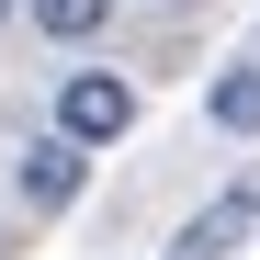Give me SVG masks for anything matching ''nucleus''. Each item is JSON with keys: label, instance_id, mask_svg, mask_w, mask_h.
Segmentation results:
<instances>
[{"label": "nucleus", "instance_id": "0eeeda50", "mask_svg": "<svg viewBox=\"0 0 260 260\" xmlns=\"http://www.w3.org/2000/svg\"><path fill=\"white\" fill-rule=\"evenodd\" d=\"M0 249H12V238H0Z\"/></svg>", "mask_w": 260, "mask_h": 260}, {"label": "nucleus", "instance_id": "20e7f679", "mask_svg": "<svg viewBox=\"0 0 260 260\" xmlns=\"http://www.w3.org/2000/svg\"><path fill=\"white\" fill-rule=\"evenodd\" d=\"M204 113H215V136H260V57H249V68H215Z\"/></svg>", "mask_w": 260, "mask_h": 260}, {"label": "nucleus", "instance_id": "39448f33", "mask_svg": "<svg viewBox=\"0 0 260 260\" xmlns=\"http://www.w3.org/2000/svg\"><path fill=\"white\" fill-rule=\"evenodd\" d=\"M23 23L46 34V46H91V34L113 23V0H23Z\"/></svg>", "mask_w": 260, "mask_h": 260}, {"label": "nucleus", "instance_id": "7ed1b4c3", "mask_svg": "<svg viewBox=\"0 0 260 260\" xmlns=\"http://www.w3.org/2000/svg\"><path fill=\"white\" fill-rule=\"evenodd\" d=\"M249 226H260V181H238V192H215V204L192 215V226L170 238V260H226V249H238Z\"/></svg>", "mask_w": 260, "mask_h": 260}, {"label": "nucleus", "instance_id": "f257e3e1", "mask_svg": "<svg viewBox=\"0 0 260 260\" xmlns=\"http://www.w3.org/2000/svg\"><path fill=\"white\" fill-rule=\"evenodd\" d=\"M57 136H79V147L136 136V79H124V68H68L57 79Z\"/></svg>", "mask_w": 260, "mask_h": 260}, {"label": "nucleus", "instance_id": "423d86ee", "mask_svg": "<svg viewBox=\"0 0 260 260\" xmlns=\"http://www.w3.org/2000/svg\"><path fill=\"white\" fill-rule=\"evenodd\" d=\"M0 23H12V0H0Z\"/></svg>", "mask_w": 260, "mask_h": 260}, {"label": "nucleus", "instance_id": "f03ea898", "mask_svg": "<svg viewBox=\"0 0 260 260\" xmlns=\"http://www.w3.org/2000/svg\"><path fill=\"white\" fill-rule=\"evenodd\" d=\"M12 181H23V204H34V215H68V204H79V181H91V147L46 124V136H23V170H12Z\"/></svg>", "mask_w": 260, "mask_h": 260}]
</instances>
